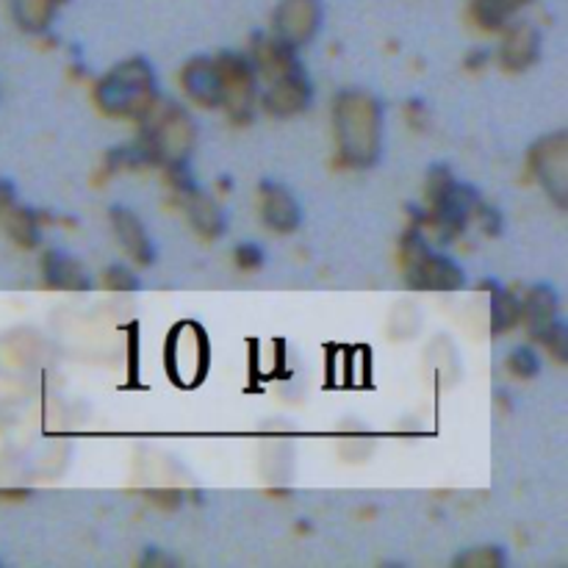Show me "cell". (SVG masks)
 <instances>
[{"label":"cell","mask_w":568,"mask_h":568,"mask_svg":"<svg viewBox=\"0 0 568 568\" xmlns=\"http://www.w3.org/2000/svg\"><path fill=\"white\" fill-rule=\"evenodd\" d=\"M233 261L242 272H258L264 266V247L255 242H242L233 250Z\"/></svg>","instance_id":"484cf974"},{"label":"cell","mask_w":568,"mask_h":568,"mask_svg":"<svg viewBox=\"0 0 568 568\" xmlns=\"http://www.w3.org/2000/svg\"><path fill=\"white\" fill-rule=\"evenodd\" d=\"M220 189L222 192H227V189H231V178H220Z\"/></svg>","instance_id":"1f68e13d"},{"label":"cell","mask_w":568,"mask_h":568,"mask_svg":"<svg viewBox=\"0 0 568 568\" xmlns=\"http://www.w3.org/2000/svg\"><path fill=\"white\" fill-rule=\"evenodd\" d=\"M148 499H159V508H178L181 505V494L178 491H148Z\"/></svg>","instance_id":"83f0119b"},{"label":"cell","mask_w":568,"mask_h":568,"mask_svg":"<svg viewBox=\"0 0 568 568\" xmlns=\"http://www.w3.org/2000/svg\"><path fill=\"white\" fill-rule=\"evenodd\" d=\"M0 225H3V231L26 250H33L39 244V239H42L39 236V233H42L39 231V214L33 209H28V205H20L17 200L9 209L0 211Z\"/></svg>","instance_id":"d6986e66"},{"label":"cell","mask_w":568,"mask_h":568,"mask_svg":"<svg viewBox=\"0 0 568 568\" xmlns=\"http://www.w3.org/2000/svg\"><path fill=\"white\" fill-rule=\"evenodd\" d=\"M508 564V555L503 552V547H471L464 555H455L453 566L464 568H503Z\"/></svg>","instance_id":"603a6c76"},{"label":"cell","mask_w":568,"mask_h":568,"mask_svg":"<svg viewBox=\"0 0 568 568\" xmlns=\"http://www.w3.org/2000/svg\"><path fill=\"white\" fill-rule=\"evenodd\" d=\"M181 87L200 109H222V78L211 55H194L183 64Z\"/></svg>","instance_id":"4fadbf2b"},{"label":"cell","mask_w":568,"mask_h":568,"mask_svg":"<svg viewBox=\"0 0 568 568\" xmlns=\"http://www.w3.org/2000/svg\"><path fill=\"white\" fill-rule=\"evenodd\" d=\"M497 59L499 67L508 72L530 70L541 59V33H538V28L527 26V22L508 28L497 50Z\"/></svg>","instance_id":"2e32d148"},{"label":"cell","mask_w":568,"mask_h":568,"mask_svg":"<svg viewBox=\"0 0 568 568\" xmlns=\"http://www.w3.org/2000/svg\"><path fill=\"white\" fill-rule=\"evenodd\" d=\"M250 61L258 72V103L266 114L275 120H288L308 111L314 87H311L308 70L297 59V50L258 33L253 39Z\"/></svg>","instance_id":"6da1fadb"},{"label":"cell","mask_w":568,"mask_h":568,"mask_svg":"<svg viewBox=\"0 0 568 568\" xmlns=\"http://www.w3.org/2000/svg\"><path fill=\"white\" fill-rule=\"evenodd\" d=\"M55 3H61V0H11V11H14V20L20 22V28L39 33L53 22Z\"/></svg>","instance_id":"ffe728a7"},{"label":"cell","mask_w":568,"mask_h":568,"mask_svg":"<svg viewBox=\"0 0 568 568\" xmlns=\"http://www.w3.org/2000/svg\"><path fill=\"white\" fill-rule=\"evenodd\" d=\"M258 200H261V222H264L272 233L288 236V233L300 231V225H303V209H300L297 197H294L283 183L261 181Z\"/></svg>","instance_id":"7c38bea8"},{"label":"cell","mask_w":568,"mask_h":568,"mask_svg":"<svg viewBox=\"0 0 568 568\" xmlns=\"http://www.w3.org/2000/svg\"><path fill=\"white\" fill-rule=\"evenodd\" d=\"M521 300V314H519V325L527 327L532 342L544 336L555 322L560 320V300L558 292H555L549 283H536L525 292Z\"/></svg>","instance_id":"9a60e30c"},{"label":"cell","mask_w":568,"mask_h":568,"mask_svg":"<svg viewBox=\"0 0 568 568\" xmlns=\"http://www.w3.org/2000/svg\"><path fill=\"white\" fill-rule=\"evenodd\" d=\"M100 281H103V286L111 288V292H136V288L142 286V283H139V277H136V272H133L131 266H125V264L105 266L103 277H100Z\"/></svg>","instance_id":"cb8c5ba5"},{"label":"cell","mask_w":568,"mask_h":568,"mask_svg":"<svg viewBox=\"0 0 568 568\" xmlns=\"http://www.w3.org/2000/svg\"><path fill=\"white\" fill-rule=\"evenodd\" d=\"M170 181L178 194V203L186 211L189 225H192L203 239H220L227 227L225 211L220 209V203H216L211 194H205L203 189L194 183V178L189 175V166H183V170H170Z\"/></svg>","instance_id":"30bf717a"},{"label":"cell","mask_w":568,"mask_h":568,"mask_svg":"<svg viewBox=\"0 0 568 568\" xmlns=\"http://www.w3.org/2000/svg\"><path fill=\"white\" fill-rule=\"evenodd\" d=\"M505 366H508V372L516 381H532V377L541 375V355H538L530 344H521V347H516L514 353L508 355Z\"/></svg>","instance_id":"7402d4cb"},{"label":"cell","mask_w":568,"mask_h":568,"mask_svg":"<svg viewBox=\"0 0 568 568\" xmlns=\"http://www.w3.org/2000/svg\"><path fill=\"white\" fill-rule=\"evenodd\" d=\"M530 172L558 209L568 205V133L555 131L530 148Z\"/></svg>","instance_id":"9c48e42d"},{"label":"cell","mask_w":568,"mask_h":568,"mask_svg":"<svg viewBox=\"0 0 568 568\" xmlns=\"http://www.w3.org/2000/svg\"><path fill=\"white\" fill-rule=\"evenodd\" d=\"M333 133L342 164L369 170L383 153V103L366 89H344L333 100Z\"/></svg>","instance_id":"7a4b0ae2"},{"label":"cell","mask_w":568,"mask_h":568,"mask_svg":"<svg viewBox=\"0 0 568 568\" xmlns=\"http://www.w3.org/2000/svg\"><path fill=\"white\" fill-rule=\"evenodd\" d=\"M530 0H475L471 11H475V20L480 22L486 31H499V28L508 26L510 17L521 9Z\"/></svg>","instance_id":"44dd1931"},{"label":"cell","mask_w":568,"mask_h":568,"mask_svg":"<svg viewBox=\"0 0 568 568\" xmlns=\"http://www.w3.org/2000/svg\"><path fill=\"white\" fill-rule=\"evenodd\" d=\"M480 200V192L471 183L458 181L449 172V166H430V175H427V211L416 209L414 222L419 227H430L438 242L449 244L466 231Z\"/></svg>","instance_id":"277c9868"},{"label":"cell","mask_w":568,"mask_h":568,"mask_svg":"<svg viewBox=\"0 0 568 568\" xmlns=\"http://www.w3.org/2000/svg\"><path fill=\"white\" fill-rule=\"evenodd\" d=\"M322 26L320 0H283L272 17V39L300 50L316 37Z\"/></svg>","instance_id":"8fae6325"},{"label":"cell","mask_w":568,"mask_h":568,"mask_svg":"<svg viewBox=\"0 0 568 568\" xmlns=\"http://www.w3.org/2000/svg\"><path fill=\"white\" fill-rule=\"evenodd\" d=\"M109 220H111V231H114L116 242H120V247L125 250L128 258L139 266L153 264L155 247L148 227H144V222L139 220L131 209H125V205H111Z\"/></svg>","instance_id":"5bb4252c"},{"label":"cell","mask_w":568,"mask_h":568,"mask_svg":"<svg viewBox=\"0 0 568 568\" xmlns=\"http://www.w3.org/2000/svg\"><path fill=\"white\" fill-rule=\"evenodd\" d=\"M197 142V128L192 114L175 100L159 98L150 103V109L139 116L136 148L142 153L144 164H159L170 170L189 166Z\"/></svg>","instance_id":"3957f363"},{"label":"cell","mask_w":568,"mask_h":568,"mask_svg":"<svg viewBox=\"0 0 568 568\" xmlns=\"http://www.w3.org/2000/svg\"><path fill=\"white\" fill-rule=\"evenodd\" d=\"M42 277L50 288H61V292H89L92 288V277L78 264V258H72L64 250H48L42 255Z\"/></svg>","instance_id":"e0dca14e"},{"label":"cell","mask_w":568,"mask_h":568,"mask_svg":"<svg viewBox=\"0 0 568 568\" xmlns=\"http://www.w3.org/2000/svg\"><path fill=\"white\" fill-rule=\"evenodd\" d=\"M466 70H471V72H477V70H483V67L488 64V50H471L469 55H466Z\"/></svg>","instance_id":"f1b7e54d"},{"label":"cell","mask_w":568,"mask_h":568,"mask_svg":"<svg viewBox=\"0 0 568 568\" xmlns=\"http://www.w3.org/2000/svg\"><path fill=\"white\" fill-rule=\"evenodd\" d=\"M211 366V344L203 325L192 320L178 322L166 338V375L181 388H194L205 381Z\"/></svg>","instance_id":"52a82bcc"},{"label":"cell","mask_w":568,"mask_h":568,"mask_svg":"<svg viewBox=\"0 0 568 568\" xmlns=\"http://www.w3.org/2000/svg\"><path fill=\"white\" fill-rule=\"evenodd\" d=\"M480 288L491 292V333L494 336H505V333L514 331L519 325L521 314V300L516 297L510 288H505L503 283H497L494 277H486L480 283Z\"/></svg>","instance_id":"ac0fdd59"},{"label":"cell","mask_w":568,"mask_h":568,"mask_svg":"<svg viewBox=\"0 0 568 568\" xmlns=\"http://www.w3.org/2000/svg\"><path fill=\"white\" fill-rule=\"evenodd\" d=\"M403 270L408 286L422 292H458L466 283V272L449 255L436 253L416 222L403 236Z\"/></svg>","instance_id":"8992f818"},{"label":"cell","mask_w":568,"mask_h":568,"mask_svg":"<svg viewBox=\"0 0 568 568\" xmlns=\"http://www.w3.org/2000/svg\"><path fill=\"white\" fill-rule=\"evenodd\" d=\"M17 200V192H14V183L6 181V178H0V211L9 209L11 203Z\"/></svg>","instance_id":"f546056e"},{"label":"cell","mask_w":568,"mask_h":568,"mask_svg":"<svg viewBox=\"0 0 568 568\" xmlns=\"http://www.w3.org/2000/svg\"><path fill=\"white\" fill-rule=\"evenodd\" d=\"M541 347H547V353L552 355L558 364H566L568 361V331H566V322L558 320L541 338H538Z\"/></svg>","instance_id":"d4e9b609"},{"label":"cell","mask_w":568,"mask_h":568,"mask_svg":"<svg viewBox=\"0 0 568 568\" xmlns=\"http://www.w3.org/2000/svg\"><path fill=\"white\" fill-rule=\"evenodd\" d=\"M155 564H175V560L170 558V555H161L159 549H148V552H144V558H142V566H155Z\"/></svg>","instance_id":"4dcf8cb0"},{"label":"cell","mask_w":568,"mask_h":568,"mask_svg":"<svg viewBox=\"0 0 568 568\" xmlns=\"http://www.w3.org/2000/svg\"><path fill=\"white\" fill-rule=\"evenodd\" d=\"M216 70L222 78V109L227 111L231 122L247 125L258 109V72L253 61L244 53L222 50L214 55Z\"/></svg>","instance_id":"ba28073f"},{"label":"cell","mask_w":568,"mask_h":568,"mask_svg":"<svg viewBox=\"0 0 568 568\" xmlns=\"http://www.w3.org/2000/svg\"><path fill=\"white\" fill-rule=\"evenodd\" d=\"M475 216H477V222H480L483 231H486L488 236H497V233H503V214H499L494 205H486L480 200V203H477V209H475Z\"/></svg>","instance_id":"4316f807"},{"label":"cell","mask_w":568,"mask_h":568,"mask_svg":"<svg viewBox=\"0 0 568 568\" xmlns=\"http://www.w3.org/2000/svg\"><path fill=\"white\" fill-rule=\"evenodd\" d=\"M159 98V81L148 59L133 55L111 67L94 87V103L103 114L120 120H139Z\"/></svg>","instance_id":"5b68a950"}]
</instances>
